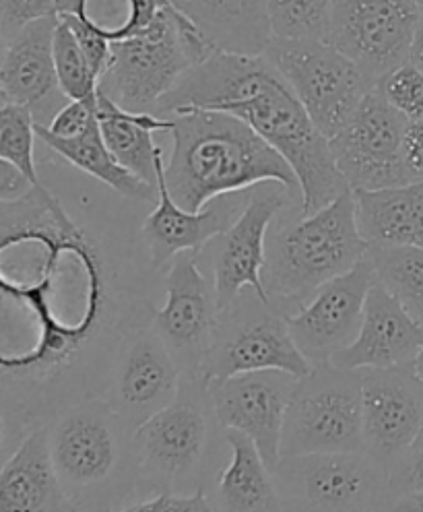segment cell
I'll list each match as a JSON object with an SVG mask.
<instances>
[{"label": "cell", "instance_id": "6da1fadb", "mask_svg": "<svg viewBox=\"0 0 423 512\" xmlns=\"http://www.w3.org/2000/svg\"><path fill=\"white\" fill-rule=\"evenodd\" d=\"M3 451L81 399L102 397L122 337L153 320L97 234L42 184L0 201Z\"/></svg>", "mask_w": 423, "mask_h": 512}, {"label": "cell", "instance_id": "7a4b0ae2", "mask_svg": "<svg viewBox=\"0 0 423 512\" xmlns=\"http://www.w3.org/2000/svg\"><path fill=\"white\" fill-rule=\"evenodd\" d=\"M192 108L230 112L273 145L300 180L302 215L351 188L335 164L329 139L265 54L215 50L178 81L155 114L174 116Z\"/></svg>", "mask_w": 423, "mask_h": 512}, {"label": "cell", "instance_id": "3957f363", "mask_svg": "<svg viewBox=\"0 0 423 512\" xmlns=\"http://www.w3.org/2000/svg\"><path fill=\"white\" fill-rule=\"evenodd\" d=\"M172 118V153L164 176L184 209L201 211L217 197L269 180L283 182L302 199L294 168L242 118L201 108Z\"/></svg>", "mask_w": 423, "mask_h": 512}, {"label": "cell", "instance_id": "277c9868", "mask_svg": "<svg viewBox=\"0 0 423 512\" xmlns=\"http://www.w3.org/2000/svg\"><path fill=\"white\" fill-rule=\"evenodd\" d=\"M133 432L104 397L81 399L50 422L52 459L75 510H126L139 500Z\"/></svg>", "mask_w": 423, "mask_h": 512}, {"label": "cell", "instance_id": "5b68a950", "mask_svg": "<svg viewBox=\"0 0 423 512\" xmlns=\"http://www.w3.org/2000/svg\"><path fill=\"white\" fill-rule=\"evenodd\" d=\"M294 207L279 215V226L267 238L263 271L273 304L285 314L304 308L324 283L351 271L370 248L357 223L353 188L310 215L298 209L289 217Z\"/></svg>", "mask_w": 423, "mask_h": 512}, {"label": "cell", "instance_id": "8992f818", "mask_svg": "<svg viewBox=\"0 0 423 512\" xmlns=\"http://www.w3.org/2000/svg\"><path fill=\"white\" fill-rule=\"evenodd\" d=\"M217 432L207 382L182 374L176 399L133 432L139 492L194 494L205 488Z\"/></svg>", "mask_w": 423, "mask_h": 512}, {"label": "cell", "instance_id": "52a82bcc", "mask_svg": "<svg viewBox=\"0 0 423 512\" xmlns=\"http://www.w3.org/2000/svg\"><path fill=\"white\" fill-rule=\"evenodd\" d=\"M219 50L205 31L170 0L139 34L112 42L100 91L130 112H157L178 81Z\"/></svg>", "mask_w": 423, "mask_h": 512}, {"label": "cell", "instance_id": "ba28073f", "mask_svg": "<svg viewBox=\"0 0 423 512\" xmlns=\"http://www.w3.org/2000/svg\"><path fill=\"white\" fill-rule=\"evenodd\" d=\"M353 451H364L362 372L318 364L291 393L281 457Z\"/></svg>", "mask_w": 423, "mask_h": 512}, {"label": "cell", "instance_id": "9c48e42d", "mask_svg": "<svg viewBox=\"0 0 423 512\" xmlns=\"http://www.w3.org/2000/svg\"><path fill=\"white\" fill-rule=\"evenodd\" d=\"M312 368L291 337L285 312L246 287L230 306L219 310L201 378L211 382L260 370H283L302 378Z\"/></svg>", "mask_w": 423, "mask_h": 512}, {"label": "cell", "instance_id": "30bf717a", "mask_svg": "<svg viewBox=\"0 0 423 512\" xmlns=\"http://www.w3.org/2000/svg\"><path fill=\"white\" fill-rule=\"evenodd\" d=\"M283 510H388V471L366 451L281 457L273 469Z\"/></svg>", "mask_w": 423, "mask_h": 512}, {"label": "cell", "instance_id": "8fae6325", "mask_svg": "<svg viewBox=\"0 0 423 512\" xmlns=\"http://www.w3.org/2000/svg\"><path fill=\"white\" fill-rule=\"evenodd\" d=\"M320 133L333 139L376 83L327 40L273 38L263 52Z\"/></svg>", "mask_w": 423, "mask_h": 512}, {"label": "cell", "instance_id": "7c38bea8", "mask_svg": "<svg viewBox=\"0 0 423 512\" xmlns=\"http://www.w3.org/2000/svg\"><path fill=\"white\" fill-rule=\"evenodd\" d=\"M294 205H302V199L283 182H260L250 188L248 201L232 226L199 252L201 265L211 275L219 310L230 306L246 287L271 300L263 281L267 238L275 219Z\"/></svg>", "mask_w": 423, "mask_h": 512}, {"label": "cell", "instance_id": "4fadbf2b", "mask_svg": "<svg viewBox=\"0 0 423 512\" xmlns=\"http://www.w3.org/2000/svg\"><path fill=\"white\" fill-rule=\"evenodd\" d=\"M421 13L415 0H335L327 42L378 85L411 60Z\"/></svg>", "mask_w": 423, "mask_h": 512}, {"label": "cell", "instance_id": "5bb4252c", "mask_svg": "<svg viewBox=\"0 0 423 512\" xmlns=\"http://www.w3.org/2000/svg\"><path fill=\"white\" fill-rule=\"evenodd\" d=\"M407 124L409 120L376 85L349 122L329 139L335 164L353 190H380L409 182L403 162Z\"/></svg>", "mask_w": 423, "mask_h": 512}, {"label": "cell", "instance_id": "9a60e30c", "mask_svg": "<svg viewBox=\"0 0 423 512\" xmlns=\"http://www.w3.org/2000/svg\"><path fill=\"white\" fill-rule=\"evenodd\" d=\"M182 384L178 360L151 323L130 329L114 354L102 397L137 430L168 407Z\"/></svg>", "mask_w": 423, "mask_h": 512}, {"label": "cell", "instance_id": "2e32d148", "mask_svg": "<svg viewBox=\"0 0 423 512\" xmlns=\"http://www.w3.org/2000/svg\"><path fill=\"white\" fill-rule=\"evenodd\" d=\"M164 287L166 306L155 310L151 325L170 347L182 374L201 376L217 327L219 304L199 252H180L170 263Z\"/></svg>", "mask_w": 423, "mask_h": 512}, {"label": "cell", "instance_id": "e0dca14e", "mask_svg": "<svg viewBox=\"0 0 423 512\" xmlns=\"http://www.w3.org/2000/svg\"><path fill=\"white\" fill-rule=\"evenodd\" d=\"M360 372L364 451L390 473L423 434V382L413 364Z\"/></svg>", "mask_w": 423, "mask_h": 512}, {"label": "cell", "instance_id": "ac0fdd59", "mask_svg": "<svg viewBox=\"0 0 423 512\" xmlns=\"http://www.w3.org/2000/svg\"><path fill=\"white\" fill-rule=\"evenodd\" d=\"M298 378L283 370L244 372L207 382L221 428L250 436L273 471L281 461L285 413Z\"/></svg>", "mask_w": 423, "mask_h": 512}, {"label": "cell", "instance_id": "d6986e66", "mask_svg": "<svg viewBox=\"0 0 423 512\" xmlns=\"http://www.w3.org/2000/svg\"><path fill=\"white\" fill-rule=\"evenodd\" d=\"M374 281V267L364 256L351 271L324 283L304 308L285 314L291 337L312 366L331 362L355 341Z\"/></svg>", "mask_w": 423, "mask_h": 512}, {"label": "cell", "instance_id": "ffe728a7", "mask_svg": "<svg viewBox=\"0 0 423 512\" xmlns=\"http://www.w3.org/2000/svg\"><path fill=\"white\" fill-rule=\"evenodd\" d=\"M164 170L166 162H161L157 170V205L141 226V240L153 271L170 265L180 252H201L232 226L250 195V188L230 192L213 199L201 211H188L172 197Z\"/></svg>", "mask_w": 423, "mask_h": 512}, {"label": "cell", "instance_id": "44dd1931", "mask_svg": "<svg viewBox=\"0 0 423 512\" xmlns=\"http://www.w3.org/2000/svg\"><path fill=\"white\" fill-rule=\"evenodd\" d=\"M58 15L25 25L3 40L0 64V98L27 106L38 124L48 126L62 106L69 104L56 75L54 34Z\"/></svg>", "mask_w": 423, "mask_h": 512}, {"label": "cell", "instance_id": "7402d4cb", "mask_svg": "<svg viewBox=\"0 0 423 512\" xmlns=\"http://www.w3.org/2000/svg\"><path fill=\"white\" fill-rule=\"evenodd\" d=\"M423 347V323L374 281L370 287L364 320L355 341L331 358L339 368H397L409 366Z\"/></svg>", "mask_w": 423, "mask_h": 512}, {"label": "cell", "instance_id": "603a6c76", "mask_svg": "<svg viewBox=\"0 0 423 512\" xmlns=\"http://www.w3.org/2000/svg\"><path fill=\"white\" fill-rule=\"evenodd\" d=\"M0 510L58 512L75 510L64 494L52 459L50 424L38 426L7 455L0 471Z\"/></svg>", "mask_w": 423, "mask_h": 512}, {"label": "cell", "instance_id": "cb8c5ba5", "mask_svg": "<svg viewBox=\"0 0 423 512\" xmlns=\"http://www.w3.org/2000/svg\"><path fill=\"white\" fill-rule=\"evenodd\" d=\"M227 446V465L219 469L211 502L215 510L267 512L283 510L273 471L260 455L256 442L240 430L221 428Z\"/></svg>", "mask_w": 423, "mask_h": 512}, {"label": "cell", "instance_id": "d4e9b609", "mask_svg": "<svg viewBox=\"0 0 423 512\" xmlns=\"http://www.w3.org/2000/svg\"><path fill=\"white\" fill-rule=\"evenodd\" d=\"M97 120L118 164L157 186V170L164 162V151L155 143V135L172 133L174 118L124 110L97 87Z\"/></svg>", "mask_w": 423, "mask_h": 512}, {"label": "cell", "instance_id": "484cf974", "mask_svg": "<svg viewBox=\"0 0 423 512\" xmlns=\"http://www.w3.org/2000/svg\"><path fill=\"white\" fill-rule=\"evenodd\" d=\"M219 48L263 54L273 40L265 0H170Z\"/></svg>", "mask_w": 423, "mask_h": 512}, {"label": "cell", "instance_id": "4316f807", "mask_svg": "<svg viewBox=\"0 0 423 512\" xmlns=\"http://www.w3.org/2000/svg\"><path fill=\"white\" fill-rule=\"evenodd\" d=\"M357 223L368 244L423 248V182L353 190Z\"/></svg>", "mask_w": 423, "mask_h": 512}, {"label": "cell", "instance_id": "83f0119b", "mask_svg": "<svg viewBox=\"0 0 423 512\" xmlns=\"http://www.w3.org/2000/svg\"><path fill=\"white\" fill-rule=\"evenodd\" d=\"M36 133L38 139L54 151L64 162L73 164L77 170L89 174L91 178L100 180L110 190L118 192V195L133 199V201H153L157 199V186L141 180L133 172H128L124 166L118 164V159L108 149L100 120H95L85 133L62 139L52 135L46 126L36 122Z\"/></svg>", "mask_w": 423, "mask_h": 512}, {"label": "cell", "instance_id": "f1b7e54d", "mask_svg": "<svg viewBox=\"0 0 423 512\" xmlns=\"http://www.w3.org/2000/svg\"><path fill=\"white\" fill-rule=\"evenodd\" d=\"M366 256L376 283L393 294L423 323V248L401 244H370Z\"/></svg>", "mask_w": 423, "mask_h": 512}, {"label": "cell", "instance_id": "f546056e", "mask_svg": "<svg viewBox=\"0 0 423 512\" xmlns=\"http://www.w3.org/2000/svg\"><path fill=\"white\" fill-rule=\"evenodd\" d=\"M335 0H265L273 38L327 40Z\"/></svg>", "mask_w": 423, "mask_h": 512}, {"label": "cell", "instance_id": "4dcf8cb0", "mask_svg": "<svg viewBox=\"0 0 423 512\" xmlns=\"http://www.w3.org/2000/svg\"><path fill=\"white\" fill-rule=\"evenodd\" d=\"M54 62L60 89L69 100L95 98L100 79L93 73L91 62L81 48L73 27L60 17L54 34Z\"/></svg>", "mask_w": 423, "mask_h": 512}, {"label": "cell", "instance_id": "1f68e13d", "mask_svg": "<svg viewBox=\"0 0 423 512\" xmlns=\"http://www.w3.org/2000/svg\"><path fill=\"white\" fill-rule=\"evenodd\" d=\"M36 118L27 106L3 102L0 106V159L17 166L31 182L40 184L34 145H36Z\"/></svg>", "mask_w": 423, "mask_h": 512}, {"label": "cell", "instance_id": "d6a6232c", "mask_svg": "<svg viewBox=\"0 0 423 512\" xmlns=\"http://www.w3.org/2000/svg\"><path fill=\"white\" fill-rule=\"evenodd\" d=\"M378 89L409 122L423 120V71L411 60L388 73Z\"/></svg>", "mask_w": 423, "mask_h": 512}, {"label": "cell", "instance_id": "836d02e7", "mask_svg": "<svg viewBox=\"0 0 423 512\" xmlns=\"http://www.w3.org/2000/svg\"><path fill=\"white\" fill-rule=\"evenodd\" d=\"M60 0H0V34L13 38L25 25L58 15Z\"/></svg>", "mask_w": 423, "mask_h": 512}, {"label": "cell", "instance_id": "e575fe53", "mask_svg": "<svg viewBox=\"0 0 423 512\" xmlns=\"http://www.w3.org/2000/svg\"><path fill=\"white\" fill-rule=\"evenodd\" d=\"M213 510L215 506L207 494V488H201L194 494L159 492L126 506V512H213Z\"/></svg>", "mask_w": 423, "mask_h": 512}, {"label": "cell", "instance_id": "d590c367", "mask_svg": "<svg viewBox=\"0 0 423 512\" xmlns=\"http://www.w3.org/2000/svg\"><path fill=\"white\" fill-rule=\"evenodd\" d=\"M58 17L73 27L81 48L85 50V54L91 62L93 73L97 75V79H102V75L106 73L108 64L112 60V42L102 34L100 29L91 25L83 17H77V15H58Z\"/></svg>", "mask_w": 423, "mask_h": 512}, {"label": "cell", "instance_id": "8d00e7d4", "mask_svg": "<svg viewBox=\"0 0 423 512\" xmlns=\"http://www.w3.org/2000/svg\"><path fill=\"white\" fill-rule=\"evenodd\" d=\"M388 484L390 504L405 494L423 492V434L413 444L411 451L388 473Z\"/></svg>", "mask_w": 423, "mask_h": 512}, {"label": "cell", "instance_id": "74e56055", "mask_svg": "<svg viewBox=\"0 0 423 512\" xmlns=\"http://www.w3.org/2000/svg\"><path fill=\"white\" fill-rule=\"evenodd\" d=\"M97 120V95L91 100H69L67 106H62L52 122L46 126L56 137L71 139L81 133Z\"/></svg>", "mask_w": 423, "mask_h": 512}, {"label": "cell", "instance_id": "f35d334b", "mask_svg": "<svg viewBox=\"0 0 423 512\" xmlns=\"http://www.w3.org/2000/svg\"><path fill=\"white\" fill-rule=\"evenodd\" d=\"M403 162L409 182H423V120L407 124Z\"/></svg>", "mask_w": 423, "mask_h": 512}, {"label": "cell", "instance_id": "ab89813d", "mask_svg": "<svg viewBox=\"0 0 423 512\" xmlns=\"http://www.w3.org/2000/svg\"><path fill=\"white\" fill-rule=\"evenodd\" d=\"M34 186L38 184L31 182L17 166L0 159V201H17Z\"/></svg>", "mask_w": 423, "mask_h": 512}, {"label": "cell", "instance_id": "60d3db41", "mask_svg": "<svg viewBox=\"0 0 423 512\" xmlns=\"http://www.w3.org/2000/svg\"><path fill=\"white\" fill-rule=\"evenodd\" d=\"M388 510H407V512H423V492L405 494L390 504Z\"/></svg>", "mask_w": 423, "mask_h": 512}, {"label": "cell", "instance_id": "b9f144b4", "mask_svg": "<svg viewBox=\"0 0 423 512\" xmlns=\"http://www.w3.org/2000/svg\"><path fill=\"white\" fill-rule=\"evenodd\" d=\"M411 62L417 64V67L423 71V13H421V19L415 31V40L411 46Z\"/></svg>", "mask_w": 423, "mask_h": 512}, {"label": "cell", "instance_id": "7bdbcfd3", "mask_svg": "<svg viewBox=\"0 0 423 512\" xmlns=\"http://www.w3.org/2000/svg\"><path fill=\"white\" fill-rule=\"evenodd\" d=\"M413 370H415V374L419 376V380L423 382V347H421L419 356H417V358H415V362H413Z\"/></svg>", "mask_w": 423, "mask_h": 512}, {"label": "cell", "instance_id": "ee69618b", "mask_svg": "<svg viewBox=\"0 0 423 512\" xmlns=\"http://www.w3.org/2000/svg\"><path fill=\"white\" fill-rule=\"evenodd\" d=\"M415 3H417V5H419V9L423 11V0H415Z\"/></svg>", "mask_w": 423, "mask_h": 512}]
</instances>
